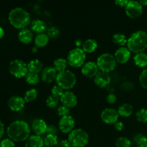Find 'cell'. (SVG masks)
<instances>
[{
    "label": "cell",
    "mask_w": 147,
    "mask_h": 147,
    "mask_svg": "<svg viewBox=\"0 0 147 147\" xmlns=\"http://www.w3.org/2000/svg\"><path fill=\"white\" fill-rule=\"evenodd\" d=\"M30 132L28 123L24 121H15L10 123L7 129L9 139L17 142H26L30 136Z\"/></svg>",
    "instance_id": "cell-1"
},
{
    "label": "cell",
    "mask_w": 147,
    "mask_h": 147,
    "mask_svg": "<svg viewBox=\"0 0 147 147\" xmlns=\"http://www.w3.org/2000/svg\"><path fill=\"white\" fill-rule=\"evenodd\" d=\"M126 45L129 50L135 54L144 53L147 49V33L142 30L132 33L128 38Z\"/></svg>",
    "instance_id": "cell-2"
},
{
    "label": "cell",
    "mask_w": 147,
    "mask_h": 147,
    "mask_svg": "<svg viewBox=\"0 0 147 147\" xmlns=\"http://www.w3.org/2000/svg\"><path fill=\"white\" fill-rule=\"evenodd\" d=\"M9 23L16 29L23 30L30 23V15L28 11L21 7L11 10L8 16Z\"/></svg>",
    "instance_id": "cell-3"
},
{
    "label": "cell",
    "mask_w": 147,
    "mask_h": 147,
    "mask_svg": "<svg viewBox=\"0 0 147 147\" xmlns=\"http://www.w3.org/2000/svg\"><path fill=\"white\" fill-rule=\"evenodd\" d=\"M55 80L57 86L63 90H70L76 86V77L73 72L65 70L57 73Z\"/></svg>",
    "instance_id": "cell-4"
},
{
    "label": "cell",
    "mask_w": 147,
    "mask_h": 147,
    "mask_svg": "<svg viewBox=\"0 0 147 147\" xmlns=\"http://www.w3.org/2000/svg\"><path fill=\"white\" fill-rule=\"evenodd\" d=\"M68 142L73 147H84L89 142V136L81 129H74L68 134Z\"/></svg>",
    "instance_id": "cell-5"
},
{
    "label": "cell",
    "mask_w": 147,
    "mask_h": 147,
    "mask_svg": "<svg viewBox=\"0 0 147 147\" xmlns=\"http://www.w3.org/2000/svg\"><path fill=\"white\" fill-rule=\"evenodd\" d=\"M96 64L100 71L109 73L116 68L117 62L114 55L110 53H103L98 57Z\"/></svg>",
    "instance_id": "cell-6"
},
{
    "label": "cell",
    "mask_w": 147,
    "mask_h": 147,
    "mask_svg": "<svg viewBox=\"0 0 147 147\" xmlns=\"http://www.w3.org/2000/svg\"><path fill=\"white\" fill-rule=\"evenodd\" d=\"M86 58V53L83 51V49L76 47L69 52L67 61L71 67H80L85 64Z\"/></svg>",
    "instance_id": "cell-7"
},
{
    "label": "cell",
    "mask_w": 147,
    "mask_h": 147,
    "mask_svg": "<svg viewBox=\"0 0 147 147\" xmlns=\"http://www.w3.org/2000/svg\"><path fill=\"white\" fill-rule=\"evenodd\" d=\"M9 71L10 74L17 78L25 77L29 73L27 64L19 59L12 60L9 65Z\"/></svg>",
    "instance_id": "cell-8"
},
{
    "label": "cell",
    "mask_w": 147,
    "mask_h": 147,
    "mask_svg": "<svg viewBox=\"0 0 147 147\" xmlns=\"http://www.w3.org/2000/svg\"><path fill=\"white\" fill-rule=\"evenodd\" d=\"M126 14L129 18L137 19L143 14V6L137 1H129L126 7Z\"/></svg>",
    "instance_id": "cell-9"
},
{
    "label": "cell",
    "mask_w": 147,
    "mask_h": 147,
    "mask_svg": "<svg viewBox=\"0 0 147 147\" xmlns=\"http://www.w3.org/2000/svg\"><path fill=\"white\" fill-rule=\"evenodd\" d=\"M74 127L75 121L70 115L62 117L58 123L59 130L63 134H70L74 130Z\"/></svg>",
    "instance_id": "cell-10"
},
{
    "label": "cell",
    "mask_w": 147,
    "mask_h": 147,
    "mask_svg": "<svg viewBox=\"0 0 147 147\" xmlns=\"http://www.w3.org/2000/svg\"><path fill=\"white\" fill-rule=\"evenodd\" d=\"M119 113L114 109H106L101 112L100 119L107 124H115L119 120Z\"/></svg>",
    "instance_id": "cell-11"
},
{
    "label": "cell",
    "mask_w": 147,
    "mask_h": 147,
    "mask_svg": "<svg viewBox=\"0 0 147 147\" xmlns=\"http://www.w3.org/2000/svg\"><path fill=\"white\" fill-rule=\"evenodd\" d=\"M25 100L24 98L18 96H14L9 98L7 101V106L9 109L12 111H20L22 110L25 105Z\"/></svg>",
    "instance_id": "cell-12"
},
{
    "label": "cell",
    "mask_w": 147,
    "mask_h": 147,
    "mask_svg": "<svg viewBox=\"0 0 147 147\" xmlns=\"http://www.w3.org/2000/svg\"><path fill=\"white\" fill-rule=\"evenodd\" d=\"M60 101L61 102L63 106L70 109L73 108L77 105L78 99L76 95L70 91H65L63 93L61 97L60 98Z\"/></svg>",
    "instance_id": "cell-13"
},
{
    "label": "cell",
    "mask_w": 147,
    "mask_h": 147,
    "mask_svg": "<svg viewBox=\"0 0 147 147\" xmlns=\"http://www.w3.org/2000/svg\"><path fill=\"white\" fill-rule=\"evenodd\" d=\"M98 67L96 63L93 61L86 63L82 66L81 73L87 78H94L98 73Z\"/></svg>",
    "instance_id": "cell-14"
},
{
    "label": "cell",
    "mask_w": 147,
    "mask_h": 147,
    "mask_svg": "<svg viewBox=\"0 0 147 147\" xmlns=\"http://www.w3.org/2000/svg\"><path fill=\"white\" fill-rule=\"evenodd\" d=\"M114 57L117 63L124 64L126 63L131 57V51L128 47H120L115 52Z\"/></svg>",
    "instance_id": "cell-15"
},
{
    "label": "cell",
    "mask_w": 147,
    "mask_h": 147,
    "mask_svg": "<svg viewBox=\"0 0 147 147\" xmlns=\"http://www.w3.org/2000/svg\"><path fill=\"white\" fill-rule=\"evenodd\" d=\"M94 83L100 88L107 87L111 83L110 76L107 73L99 71L94 77Z\"/></svg>",
    "instance_id": "cell-16"
},
{
    "label": "cell",
    "mask_w": 147,
    "mask_h": 147,
    "mask_svg": "<svg viewBox=\"0 0 147 147\" xmlns=\"http://www.w3.org/2000/svg\"><path fill=\"white\" fill-rule=\"evenodd\" d=\"M32 129L35 135L41 136L45 133H47V125L43 119H36L32 123Z\"/></svg>",
    "instance_id": "cell-17"
},
{
    "label": "cell",
    "mask_w": 147,
    "mask_h": 147,
    "mask_svg": "<svg viewBox=\"0 0 147 147\" xmlns=\"http://www.w3.org/2000/svg\"><path fill=\"white\" fill-rule=\"evenodd\" d=\"M57 72L53 67H46L42 70L41 73V79L45 83H52L53 80H56Z\"/></svg>",
    "instance_id": "cell-18"
},
{
    "label": "cell",
    "mask_w": 147,
    "mask_h": 147,
    "mask_svg": "<svg viewBox=\"0 0 147 147\" xmlns=\"http://www.w3.org/2000/svg\"><path fill=\"white\" fill-rule=\"evenodd\" d=\"M43 146V139L37 135H32L25 142V147H42Z\"/></svg>",
    "instance_id": "cell-19"
},
{
    "label": "cell",
    "mask_w": 147,
    "mask_h": 147,
    "mask_svg": "<svg viewBox=\"0 0 147 147\" xmlns=\"http://www.w3.org/2000/svg\"><path fill=\"white\" fill-rule=\"evenodd\" d=\"M18 39L23 44H29L33 39V34L31 30L28 29H23L20 31L18 34Z\"/></svg>",
    "instance_id": "cell-20"
},
{
    "label": "cell",
    "mask_w": 147,
    "mask_h": 147,
    "mask_svg": "<svg viewBox=\"0 0 147 147\" xmlns=\"http://www.w3.org/2000/svg\"><path fill=\"white\" fill-rule=\"evenodd\" d=\"M47 26L44 21L41 20H34L32 22L31 30L37 34H42L46 30Z\"/></svg>",
    "instance_id": "cell-21"
},
{
    "label": "cell",
    "mask_w": 147,
    "mask_h": 147,
    "mask_svg": "<svg viewBox=\"0 0 147 147\" xmlns=\"http://www.w3.org/2000/svg\"><path fill=\"white\" fill-rule=\"evenodd\" d=\"M43 65L40 60H37V59H34V60H32L27 63V67H28V71L30 73H36V74H39L40 71L42 70Z\"/></svg>",
    "instance_id": "cell-22"
},
{
    "label": "cell",
    "mask_w": 147,
    "mask_h": 147,
    "mask_svg": "<svg viewBox=\"0 0 147 147\" xmlns=\"http://www.w3.org/2000/svg\"><path fill=\"white\" fill-rule=\"evenodd\" d=\"M98 43L93 39H88L83 42L82 49L86 53H93L97 49Z\"/></svg>",
    "instance_id": "cell-23"
},
{
    "label": "cell",
    "mask_w": 147,
    "mask_h": 147,
    "mask_svg": "<svg viewBox=\"0 0 147 147\" xmlns=\"http://www.w3.org/2000/svg\"><path fill=\"white\" fill-rule=\"evenodd\" d=\"M117 111L119 116L121 117H129L133 113V106L129 103H123L119 106Z\"/></svg>",
    "instance_id": "cell-24"
},
{
    "label": "cell",
    "mask_w": 147,
    "mask_h": 147,
    "mask_svg": "<svg viewBox=\"0 0 147 147\" xmlns=\"http://www.w3.org/2000/svg\"><path fill=\"white\" fill-rule=\"evenodd\" d=\"M135 65L139 67H145L147 66V54L145 53H140L136 54L134 57Z\"/></svg>",
    "instance_id": "cell-25"
},
{
    "label": "cell",
    "mask_w": 147,
    "mask_h": 147,
    "mask_svg": "<svg viewBox=\"0 0 147 147\" xmlns=\"http://www.w3.org/2000/svg\"><path fill=\"white\" fill-rule=\"evenodd\" d=\"M49 40L50 38L47 34L42 33V34H37L34 38V45L37 47H45L48 43Z\"/></svg>",
    "instance_id": "cell-26"
},
{
    "label": "cell",
    "mask_w": 147,
    "mask_h": 147,
    "mask_svg": "<svg viewBox=\"0 0 147 147\" xmlns=\"http://www.w3.org/2000/svg\"><path fill=\"white\" fill-rule=\"evenodd\" d=\"M67 60L63 58H58L55 60L53 63V67L55 70L57 72V73L63 72L66 70V67L67 66Z\"/></svg>",
    "instance_id": "cell-27"
},
{
    "label": "cell",
    "mask_w": 147,
    "mask_h": 147,
    "mask_svg": "<svg viewBox=\"0 0 147 147\" xmlns=\"http://www.w3.org/2000/svg\"><path fill=\"white\" fill-rule=\"evenodd\" d=\"M38 96V92L35 88H31L30 90H27L24 93V99L27 103H31L36 100Z\"/></svg>",
    "instance_id": "cell-28"
},
{
    "label": "cell",
    "mask_w": 147,
    "mask_h": 147,
    "mask_svg": "<svg viewBox=\"0 0 147 147\" xmlns=\"http://www.w3.org/2000/svg\"><path fill=\"white\" fill-rule=\"evenodd\" d=\"M128 39L121 33H116L113 36V42L120 47H123L127 44Z\"/></svg>",
    "instance_id": "cell-29"
},
{
    "label": "cell",
    "mask_w": 147,
    "mask_h": 147,
    "mask_svg": "<svg viewBox=\"0 0 147 147\" xmlns=\"http://www.w3.org/2000/svg\"><path fill=\"white\" fill-rule=\"evenodd\" d=\"M43 141H44V145L50 147L56 146L59 142L57 135L53 134H47Z\"/></svg>",
    "instance_id": "cell-30"
},
{
    "label": "cell",
    "mask_w": 147,
    "mask_h": 147,
    "mask_svg": "<svg viewBox=\"0 0 147 147\" xmlns=\"http://www.w3.org/2000/svg\"><path fill=\"white\" fill-rule=\"evenodd\" d=\"M134 142L138 147H147V136L138 134L134 137Z\"/></svg>",
    "instance_id": "cell-31"
},
{
    "label": "cell",
    "mask_w": 147,
    "mask_h": 147,
    "mask_svg": "<svg viewBox=\"0 0 147 147\" xmlns=\"http://www.w3.org/2000/svg\"><path fill=\"white\" fill-rule=\"evenodd\" d=\"M25 79L26 82L27 83H29L30 85H32V86L37 85L39 83V82H40V77H39L38 74L30 73V72L25 76Z\"/></svg>",
    "instance_id": "cell-32"
},
{
    "label": "cell",
    "mask_w": 147,
    "mask_h": 147,
    "mask_svg": "<svg viewBox=\"0 0 147 147\" xmlns=\"http://www.w3.org/2000/svg\"><path fill=\"white\" fill-rule=\"evenodd\" d=\"M136 118L138 121L142 123H147V109H141L136 113Z\"/></svg>",
    "instance_id": "cell-33"
},
{
    "label": "cell",
    "mask_w": 147,
    "mask_h": 147,
    "mask_svg": "<svg viewBox=\"0 0 147 147\" xmlns=\"http://www.w3.org/2000/svg\"><path fill=\"white\" fill-rule=\"evenodd\" d=\"M59 101H60V98L50 95L46 100V105H47V107L50 108V109H54V108L57 107Z\"/></svg>",
    "instance_id": "cell-34"
},
{
    "label": "cell",
    "mask_w": 147,
    "mask_h": 147,
    "mask_svg": "<svg viewBox=\"0 0 147 147\" xmlns=\"http://www.w3.org/2000/svg\"><path fill=\"white\" fill-rule=\"evenodd\" d=\"M116 147H131V142L128 138L119 137L116 141Z\"/></svg>",
    "instance_id": "cell-35"
},
{
    "label": "cell",
    "mask_w": 147,
    "mask_h": 147,
    "mask_svg": "<svg viewBox=\"0 0 147 147\" xmlns=\"http://www.w3.org/2000/svg\"><path fill=\"white\" fill-rule=\"evenodd\" d=\"M47 36L49 38L51 39H56L60 35V30L57 28L56 27H50V28L47 30Z\"/></svg>",
    "instance_id": "cell-36"
},
{
    "label": "cell",
    "mask_w": 147,
    "mask_h": 147,
    "mask_svg": "<svg viewBox=\"0 0 147 147\" xmlns=\"http://www.w3.org/2000/svg\"><path fill=\"white\" fill-rule=\"evenodd\" d=\"M139 83L144 88L147 89V68L142 70L139 76Z\"/></svg>",
    "instance_id": "cell-37"
},
{
    "label": "cell",
    "mask_w": 147,
    "mask_h": 147,
    "mask_svg": "<svg viewBox=\"0 0 147 147\" xmlns=\"http://www.w3.org/2000/svg\"><path fill=\"white\" fill-rule=\"evenodd\" d=\"M70 113V109H68V108L63 106V105L60 106H59L57 109V115H58L59 116H60L61 118L64 117V116H69Z\"/></svg>",
    "instance_id": "cell-38"
},
{
    "label": "cell",
    "mask_w": 147,
    "mask_h": 147,
    "mask_svg": "<svg viewBox=\"0 0 147 147\" xmlns=\"http://www.w3.org/2000/svg\"><path fill=\"white\" fill-rule=\"evenodd\" d=\"M51 93H52L51 95H53V96H55V97H57V98H60L62 95L63 94V93H64V91H63V88H61L60 86H58L57 85V86H53V88H52L51 90Z\"/></svg>",
    "instance_id": "cell-39"
},
{
    "label": "cell",
    "mask_w": 147,
    "mask_h": 147,
    "mask_svg": "<svg viewBox=\"0 0 147 147\" xmlns=\"http://www.w3.org/2000/svg\"><path fill=\"white\" fill-rule=\"evenodd\" d=\"M14 142L10 139H5L0 143V147H14Z\"/></svg>",
    "instance_id": "cell-40"
},
{
    "label": "cell",
    "mask_w": 147,
    "mask_h": 147,
    "mask_svg": "<svg viewBox=\"0 0 147 147\" xmlns=\"http://www.w3.org/2000/svg\"><path fill=\"white\" fill-rule=\"evenodd\" d=\"M58 129L57 126L54 124H50L47 126V134H53V135H57L58 133Z\"/></svg>",
    "instance_id": "cell-41"
},
{
    "label": "cell",
    "mask_w": 147,
    "mask_h": 147,
    "mask_svg": "<svg viewBox=\"0 0 147 147\" xmlns=\"http://www.w3.org/2000/svg\"><path fill=\"white\" fill-rule=\"evenodd\" d=\"M127 88H129V90H131L134 88V85L131 82H125L121 86V88L124 91H127Z\"/></svg>",
    "instance_id": "cell-42"
},
{
    "label": "cell",
    "mask_w": 147,
    "mask_h": 147,
    "mask_svg": "<svg viewBox=\"0 0 147 147\" xmlns=\"http://www.w3.org/2000/svg\"><path fill=\"white\" fill-rule=\"evenodd\" d=\"M116 100H117V98H116V95L113 94V93H110L106 97V100L110 104H113L116 102Z\"/></svg>",
    "instance_id": "cell-43"
},
{
    "label": "cell",
    "mask_w": 147,
    "mask_h": 147,
    "mask_svg": "<svg viewBox=\"0 0 147 147\" xmlns=\"http://www.w3.org/2000/svg\"><path fill=\"white\" fill-rule=\"evenodd\" d=\"M55 147H73L68 140H62L58 142Z\"/></svg>",
    "instance_id": "cell-44"
},
{
    "label": "cell",
    "mask_w": 147,
    "mask_h": 147,
    "mask_svg": "<svg viewBox=\"0 0 147 147\" xmlns=\"http://www.w3.org/2000/svg\"><path fill=\"white\" fill-rule=\"evenodd\" d=\"M129 1H128V0H116V1H115V4L116 5L121 7H125V8L129 4Z\"/></svg>",
    "instance_id": "cell-45"
},
{
    "label": "cell",
    "mask_w": 147,
    "mask_h": 147,
    "mask_svg": "<svg viewBox=\"0 0 147 147\" xmlns=\"http://www.w3.org/2000/svg\"><path fill=\"white\" fill-rule=\"evenodd\" d=\"M114 128L116 131H121L123 130V123L121 121H117L114 124Z\"/></svg>",
    "instance_id": "cell-46"
},
{
    "label": "cell",
    "mask_w": 147,
    "mask_h": 147,
    "mask_svg": "<svg viewBox=\"0 0 147 147\" xmlns=\"http://www.w3.org/2000/svg\"><path fill=\"white\" fill-rule=\"evenodd\" d=\"M4 133V123L1 122V121L0 120V139L2 137L3 134Z\"/></svg>",
    "instance_id": "cell-47"
},
{
    "label": "cell",
    "mask_w": 147,
    "mask_h": 147,
    "mask_svg": "<svg viewBox=\"0 0 147 147\" xmlns=\"http://www.w3.org/2000/svg\"><path fill=\"white\" fill-rule=\"evenodd\" d=\"M83 42H82L81 40H76V41H75V45H76V46L77 47H78V48H80V46H82L83 45Z\"/></svg>",
    "instance_id": "cell-48"
},
{
    "label": "cell",
    "mask_w": 147,
    "mask_h": 147,
    "mask_svg": "<svg viewBox=\"0 0 147 147\" xmlns=\"http://www.w3.org/2000/svg\"><path fill=\"white\" fill-rule=\"evenodd\" d=\"M4 35V31L1 27H0V39L2 38L3 36Z\"/></svg>",
    "instance_id": "cell-49"
},
{
    "label": "cell",
    "mask_w": 147,
    "mask_h": 147,
    "mask_svg": "<svg viewBox=\"0 0 147 147\" xmlns=\"http://www.w3.org/2000/svg\"><path fill=\"white\" fill-rule=\"evenodd\" d=\"M139 2L142 6H147V0H146V1H140Z\"/></svg>",
    "instance_id": "cell-50"
},
{
    "label": "cell",
    "mask_w": 147,
    "mask_h": 147,
    "mask_svg": "<svg viewBox=\"0 0 147 147\" xmlns=\"http://www.w3.org/2000/svg\"><path fill=\"white\" fill-rule=\"evenodd\" d=\"M37 48H38V47H37L36 46H34V47H32V53H37Z\"/></svg>",
    "instance_id": "cell-51"
},
{
    "label": "cell",
    "mask_w": 147,
    "mask_h": 147,
    "mask_svg": "<svg viewBox=\"0 0 147 147\" xmlns=\"http://www.w3.org/2000/svg\"><path fill=\"white\" fill-rule=\"evenodd\" d=\"M42 147H50V146H46V145H44V146H43Z\"/></svg>",
    "instance_id": "cell-52"
}]
</instances>
